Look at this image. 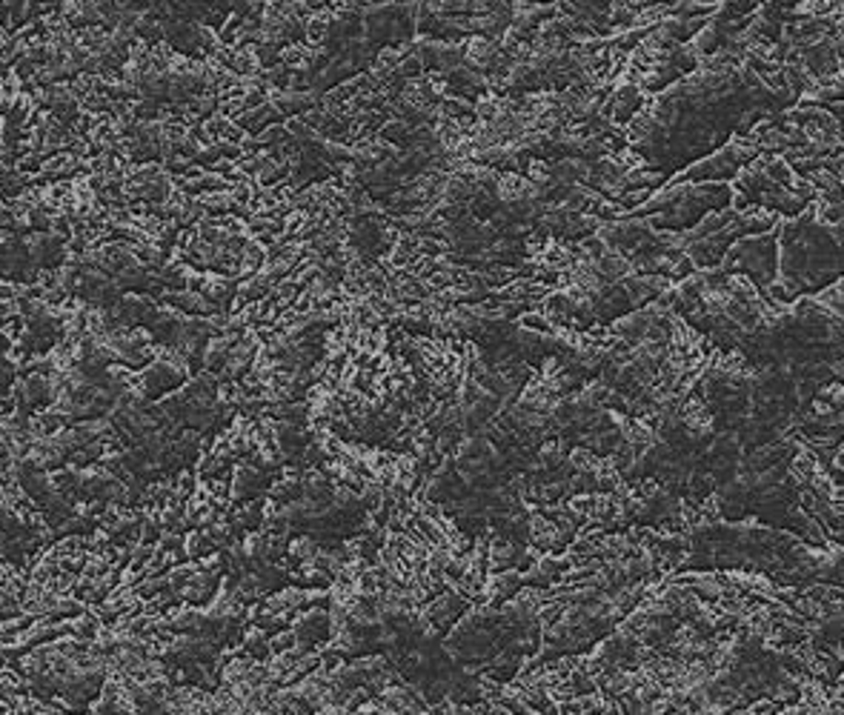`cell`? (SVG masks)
Listing matches in <instances>:
<instances>
[{"label":"cell","instance_id":"obj_1","mask_svg":"<svg viewBox=\"0 0 844 715\" xmlns=\"http://www.w3.org/2000/svg\"><path fill=\"white\" fill-rule=\"evenodd\" d=\"M801 57H804L807 69H813L816 74H827V72H833L835 63H838V60H835V46H833L830 38H818V40L807 43V46L801 49Z\"/></svg>","mask_w":844,"mask_h":715}]
</instances>
